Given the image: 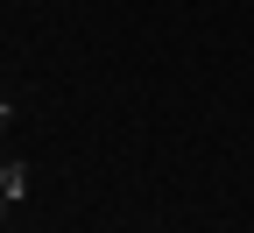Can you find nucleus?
Here are the masks:
<instances>
[{"label": "nucleus", "mask_w": 254, "mask_h": 233, "mask_svg": "<svg viewBox=\"0 0 254 233\" xmlns=\"http://www.w3.org/2000/svg\"><path fill=\"white\" fill-rule=\"evenodd\" d=\"M28 191V162H0V219H7V205Z\"/></svg>", "instance_id": "1"}, {"label": "nucleus", "mask_w": 254, "mask_h": 233, "mask_svg": "<svg viewBox=\"0 0 254 233\" xmlns=\"http://www.w3.org/2000/svg\"><path fill=\"white\" fill-rule=\"evenodd\" d=\"M7 120H14V99H7V92H0V135H7Z\"/></svg>", "instance_id": "2"}]
</instances>
